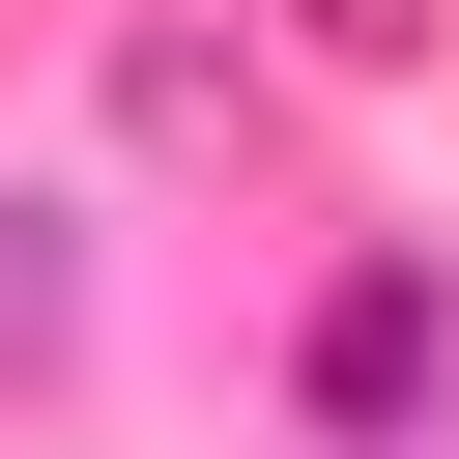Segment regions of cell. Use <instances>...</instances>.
I'll return each mask as SVG.
<instances>
[{
	"instance_id": "obj_1",
	"label": "cell",
	"mask_w": 459,
	"mask_h": 459,
	"mask_svg": "<svg viewBox=\"0 0 459 459\" xmlns=\"http://www.w3.org/2000/svg\"><path fill=\"white\" fill-rule=\"evenodd\" d=\"M430 373H459V258H373V287L316 316V402H344V459H402V430H430Z\"/></svg>"
},
{
	"instance_id": "obj_2",
	"label": "cell",
	"mask_w": 459,
	"mask_h": 459,
	"mask_svg": "<svg viewBox=\"0 0 459 459\" xmlns=\"http://www.w3.org/2000/svg\"><path fill=\"white\" fill-rule=\"evenodd\" d=\"M57 287H86V258H57V201H0V344H57Z\"/></svg>"
}]
</instances>
